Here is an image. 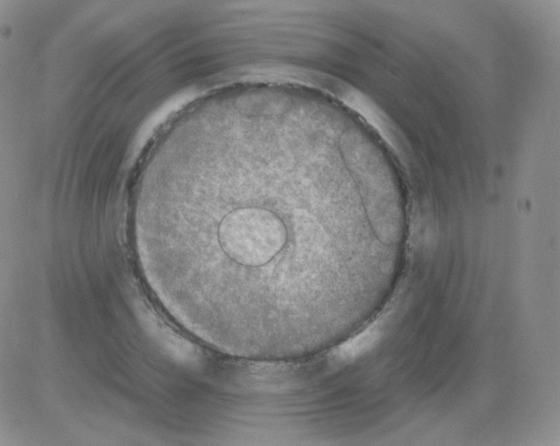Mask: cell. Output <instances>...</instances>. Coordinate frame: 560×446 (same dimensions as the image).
I'll list each match as a JSON object with an SVG mask.
<instances>
[{
  "label": "cell",
  "mask_w": 560,
  "mask_h": 446,
  "mask_svg": "<svg viewBox=\"0 0 560 446\" xmlns=\"http://www.w3.org/2000/svg\"><path fill=\"white\" fill-rule=\"evenodd\" d=\"M295 196L254 195L217 159L183 170L147 232L185 307L220 328L292 330L360 284L369 225Z\"/></svg>",
  "instance_id": "cell-1"
},
{
  "label": "cell",
  "mask_w": 560,
  "mask_h": 446,
  "mask_svg": "<svg viewBox=\"0 0 560 446\" xmlns=\"http://www.w3.org/2000/svg\"><path fill=\"white\" fill-rule=\"evenodd\" d=\"M375 336H359L354 339L352 342H348L341 347V354L346 357H353L354 355L359 354V352L363 351L366 345L374 342Z\"/></svg>",
  "instance_id": "cell-2"
}]
</instances>
